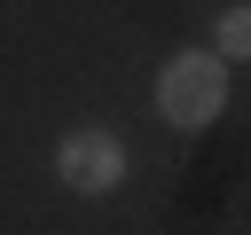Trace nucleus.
Listing matches in <instances>:
<instances>
[{
  "mask_svg": "<svg viewBox=\"0 0 251 235\" xmlns=\"http://www.w3.org/2000/svg\"><path fill=\"white\" fill-rule=\"evenodd\" d=\"M220 55H251V8H227L220 16Z\"/></svg>",
  "mask_w": 251,
  "mask_h": 235,
  "instance_id": "3",
  "label": "nucleus"
},
{
  "mask_svg": "<svg viewBox=\"0 0 251 235\" xmlns=\"http://www.w3.org/2000/svg\"><path fill=\"white\" fill-rule=\"evenodd\" d=\"M220 102H227V70H220V55H196V47H188V55L165 63V78H157V110H165L180 133L212 125Z\"/></svg>",
  "mask_w": 251,
  "mask_h": 235,
  "instance_id": "1",
  "label": "nucleus"
},
{
  "mask_svg": "<svg viewBox=\"0 0 251 235\" xmlns=\"http://www.w3.org/2000/svg\"><path fill=\"white\" fill-rule=\"evenodd\" d=\"M55 172H63L78 196H110V188L126 180V149H118V133L86 125V133H71V141L55 149Z\"/></svg>",
  "mask_w": 251,
  "mask_h": 235,
  "instance_id": "2",
  "label": "nucleus"
}]
</instances>
